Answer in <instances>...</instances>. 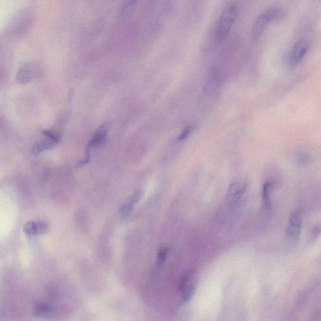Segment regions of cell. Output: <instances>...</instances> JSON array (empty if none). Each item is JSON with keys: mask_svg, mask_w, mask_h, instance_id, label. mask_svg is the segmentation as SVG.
I'll return each instance as SVG.
<instances>
[{"mask_svg": "<svg viewBox=\"0 0 321 321\" xmlns=\"http://www.w3.org/2000/svg\"><path fill=\"white\" fill-rule=\"evenodd\" d=\"M321 233V228L320 226H317V227H314V229L313 230V236L314 238H317L318 236H320V235Z\"/></svg>", "mask_w": 321, "mask_h": 321, "instance_id": "ac0fdd59", "label": "cell"}, {"mask_svg": "<svg viewBox=\"0 0 321 321\" xmlns=\"http://www.w3.org/2000/svg\"><path fill=\"white\" fill-rule=\"evenodd\" d=\"M138 1V0H130L129 4H133L135 3H136V2H137Z\"/></svg>", "mask_w": 321, "mask_h": 321, "instance_id": "d6986e66", "label": "cell"}, {"mask_svg": "<svg viewBox=\"0 0 321 321\" xmlns=\"http://www.w3.org/2000/svg\"><path fill=\"white\" fill-rule=\"evenodd\" d=\"M271 190L272 183L271 182H266L263 185L262 188L263 206L264 209L267 211H269L272 209Z\"/></svg>", "mask_w": 321, "mask_h": 321, "instance_id": "8fae6325", "label": "cell"}, {"mask_svg": "<svg viewBox=\"0 0 321 321\" xmlns=\"http://www.w3.org/2000/svg\"><path fill=\"white\" fill-rule=\"evenodd\" d=\"M36 70L31 65H25L20 68L17 73V81L21 84H26L32 81L36 77Z\"/></svg>", "mask_w": 321, "mask_h": 321, "instance_id": "ba28073f", "label": "cell"}, {"mask_svg": "<svg viewBox=\"0 0 321 321\" xmlns=\"http://www.w3.org/2000/svg\"><path fill=\"white\" fill-rule=\"evenodd\" d=\"M237 14V8L233 4H228L223 9L219 19L218 28H217V36L220 41H223L227 37L232 26L236 21Z\"/></svg>", "mask_w": 321, "mask_h": 321, "instance_id": "7a4b0ae2", "label": "cell"}, {"mask_svg": "<svg viewBox=\"0 0 321 321\" xmlns=\"http://www.w3.org/2000/svg\"><path fill=\"white\" fill-rule=\"evenodd\" d=\"M168 256V250L165 248L159 249L158 254H157V266L158 267L162 266L164 263L167 260Z\"/></svg>", "mask_w": 321, "mask_h": 321, "instance_id": "4fadbf2b", "label": "cell"}, {"mask_svg": "<svg viewBox=\"0 0 321 321\" xmlns=\"http://www.w3.org/2000/svg\"><path fill=\"white\" fill-rule=\"evenodd\" d=\"M284 15V12L278 8L269 9L259 15L255 21L252 28V35L255 41H257L262 36L270 23L280 21Z\"/></svg>", "mask_w": 321, "mask_h": 321, "instance_id": "6da1fadb", "label": "cell"}, {"mask_svg": "<svg viewBox=\"0 0 321 321\" xmlns=\"http://www.w3.org/2000/svg\"><path fill=\"white\" fill-rule=\"evenodd\" d=\"M46 138L45 141H42V142L35 143L34 146H32V150L31 152L34 155H38L41 152L47 150H49L50 148L53 147L55 145H56V143L55 141L52 140L50 138Z\"/></svg>", "mask_w": 321, "mask_h": 321, "instance_id": "30bf717a", "label": "cell"}, {"mask_svg": "<svg viewBox=\"0 0 321 321\" xmlns=\"http://www.w3.org/2000/svg\"><path fill=\"white\" fill-rule=\"evenodd\" d=\"M309 157L307 155L302 154L298 159V163L300 165H305V164L309 162Z\"/></svg>", "mask_w": 321, "mask_h": 321, "instance_id": "e0dca14e", "label": "cell"}, {"mask_svg": "<svg viewBox=\"0 0 321 321\" xmlns=\"http://www.w3.org/2000/svg\"><path fill=\"white\" fill-rule=\"evenodd\" d=\"M194 292V285L192 282L191 284L188 285L187 288L182 291L183 293V300L184 302H189L193 296Z\"/></svg>", "mask_w": 321, "mask_h": 321, "instance_id": "7c38bea8", "label": "cell"}, {"mask_svg": "<svg viewBox=\"0 0 321 321\" xmlns=\"http://www.w3.org/2000/svg\"><path fill=\"white\" fill-rule=\"evenodd\" d=\"M24 232L27 235H35L43 234L48 229V225L46 222H35L28 221L24 225Z\"/></svg>", "mask_w": 321, "mask_h": 321, "instance_id": "9c48e42d", "label": "cell"}, {"mask_svg": "<svg viewBox=\"0 0 321 321\" xmlns=\"http://www.w3.org/2000/svg\"><path fill=\"white\" fill-rule=\"evenodd\" d=\"M303 222L302 212L298 210L290 216L289 222L285 230L286 238L290 243H295L300 237Z\"/></svg>", "mask_w": 321, "mask_h": 321, "instance_id": "277c9868", "label": "cell"}, {"mask_svg": "<svg viewBox=\"0 0 321 321\" xmlns=\"http://www.w3.org/2000/svg\"><path fill=\"white\" fill-rule=\"evenodd\" d=\"M50 307L45 304H38L35 307V315L37 316L46 315V314L50 313Z\"/></svg>", "mask_w": 321, "mask_h": 321, "instance_id": "5bb4252c", "label": "cell"}, {"mask_svg": "<svg viewBox=\"0 0 321 321\" xmlns=\"http://www.w3.org/2000/svg\"><path fill=\"white\" fill-rule=\"evenodd\" d=\"M247 190V185L243 181H235L230 186L228 190L227 200L228 204L230 205L235 204L245 194Z\"/></svg>", "mask_w": 321, "mask_h": 321, "instance_id": "8992f818", "label": "cell"}, {"mask_svg": "<svg viewBox=\"0 0 321 321\" xmlns=\"http://www.w3.org/2000/svg\"><path fill=\"white\" fill-rule=\"evenodd\" d=\"M43 134L44 136L46 137V138L52 139V140L55 141V142L56 143H59L60 142V140H61V138H60L59 135L55 133V132L52 131V130H44Z\"/></svg>", "mask_w": 321, "mask_h": 321, "instance_id": "9a60e30c", "label": "cell"}, {"mask_svg": "<svg viewBox=\"0 0 321 321\" xmlns=\"http://www.w3.org/2000/svg\"><path fill=\"white\" fill-rule=\"evenodd\" d=\"M191 129L192 128L190 126H187V127H185V129L181 132L180 136H179L178 141H182L185 140L187 138L188 135L190 134V132H191Z\"/></svg>", "mask_w": 321, "mask_h": 321, "instance_id": "2e32d148", "label": "cell"}, {"mask_svg": "<svg viewBox=\"0 0 321 321\" xmlns=\"http://www.w3.org/2000/svg\"><path fill=\"white\" fill-rule=\"evenodd\" d=\"M309 44L305 41H300L292 47L289 55V65L292 68H295L304 59L308 52Z\"/></svg>", "mask_w": 321, "mask_h": 321, "instance_id": "5b68a950", "label": "cell"}, {"mask_svg": "<svg viewBox=\"0 0 321 321\" xmlns=\"http://www.w3.org/2000/svg\"><path fill=\"white\" fill-rule=\"evenodd\" d=\"M143 192L141 190H138L134 192L128 199L125 203H124L121 206L120 210H119V214L122 218L126 219L129 217L130 213H131L132 209H133L135 204H136L140 200L141 196H142Z\"/></svg>", "mask_w": 321, "mask_h": 321, "instance_id": "52a82bcc", "label": "cell"}, {"mask_svg": "<svg viewBox=\"0 0 321 321\" xmlns=\"http://www.w3.org/2000/svg\"><path fill=\"white\" fill-rule=\"evenodd\" d=\"M112 123L103 124L98 128V129L94 132L92 138L88 141L86 148V158L83 161L77 163V167H82L87 165L90 159V151L94 148H98L99 146L103 145L107 138V134L109 130L111 129Z\"/></svg>", "mask_w": 321, "mask_h": 321, "instance_id": "3957f363", "label": "cell"}]
</instances>
